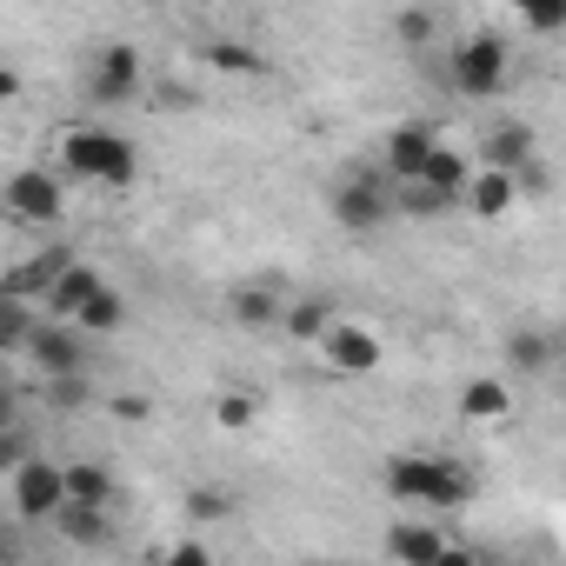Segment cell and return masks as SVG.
I'll list each match as a JSON object with an SVG mask.
<instances>
[{
    "label": "cell",
    "instance_id": "obj_1",
    "mask_svg": "<svg viewBox=\"0 0 566 566\" xmlns=\"http://www.w3.org/2000/svg\"><path fill=\"white\" fill-rule=\"evenodd\" d=\"M67 167L87 174V180L127 187V180L140 174V154H134V140H120V134H107V127H74V134H67Z\"/></svg>",
    "mask_w": 566,
    "mask_h": 566
},
{
    "label": "cell",
    "instance_id": "obj_2",
    "mask_svg": "<svg viewBox=\"0 0 566 566\" xmlns=\"http://www.w3.org/2000/svg\"><path fill=\"white\" fill-rule=\"evenodd\" d=\"M21 354H28L34 374H48V380H74V374H87V334L67 327V321H34V327L21 334Z\"/></svg>",
    "mask_w": 566,
    "mask_h": 566
},
{
    "label": "cell",
    "instance_id": "obj_3",
    "mask_svg": "<svg viewBox=\"0 0 566 566\" xmlns=\"http://www.w3.org/2000/svg\"><path fill=\"white\" fill-rule=\"evenodd\" d=\"M506 67H513L506 41H500V34H473V41H460V54H453V87H460L467 101H493V94L506 87Z\"/></svg>",
    "mask_w": 566,
    "mask_h": 566
},
{
    "label": "cell",
    "instance_id": "obj_4",
    "mask_svg": "<svg viewBox=\"0 0 566 566\" xmlns=\"http://www.w3.org/2000/svg\"><path fill=\"white\" fill-rule=\"evenodd\" d=\"M140 87H147V67H140V54H134L127 41H114V48H101V54H94V74H87V94H94L101 107H120V101H140Z\"/></svg>",
    "mask_w": 566,
    "mask_h": 566
},
{
    "label": "cell",
    "instance_id": "obj_5",
    "mask_svg": "<svg viewBox=\"0 0 566 566\" xmlns=\"http://www.w3.org/2000/svg\"><path fill=\"white\" fill-rule=\"evenodd\" d=\"M334 220L347 227V233H374V227H387L394 220V200H387V187L380 180H340L334 187Z\"/></svg>",
    "mask_w": 566,
    "mask_h": 566
},
{
    "label": "cell",
    "instance_id": "obj_6",
    "mask_svg": "<svg viewBox=\"0 0 566 566\" xmlns=\"http://www.w3.org/2000/svg\"><path fill=\"white\" fill-rule=\"evenodd\" d=\"M61 506H67V486H61V467L34 453V460H28V467L14 473V513H21V520H54Z\"/></svg>",
    "mask_w": 566,
    "mask_h": 566
},
{
    "label": "cell",
    "instance_id": "obj_7",
    "mask_svg": "<svg viewBox=\"0 0 566 566\" xmlns=\"http://www.w3.org/2000/svg\"><path fill=\"white\" fill-rule=\"evenodd\" d=\"M74 266V253L67 247H48V253H34V260H21L8 280H0V294H8V301H21V307H34V301H48V287H54V280Z\"/></svg>",
    "mask_w": 566,
    "mask_h": 566
},
{
    "label": "cell",
    "instance_id": "obj_8",
    "mask_svg": "<svg viewBox=\"0 0 566 566\" xmlns=\"http://www.w3.org/2000/svg\"><path fill=\"white\" fill-rule=\"evenodd\" d=\"M473 167L506 174V180L526 174V167H533V127H526V120H500V127L480 140V160H473Z\"/></svg>",
    "mask_w": 566,
    "mask_h": 566
},
{
    "label": "cell",
    "instance_id": "obj_9",
    "mask_svg": "<svg viewBox=\"0 0 566 566\" xmlns=\"http://www.w3.org/2000/svg\"><path fill=\"white\" fill-rule=\"evenodd\" d=\"M61 180L54 174H41V167H28V174H14L8 180V213L14 220H61Z\"/></svg>",
    "mask_w": 566,
    "mask_h": 566
},
{
    "label": "cell",
    "instance_id": "obj_10",
    "mask_svg": "<svg viewBox=\"0 0 566 566\" xmlns=\"http://www.w3.org/2000/svg\"><path fill=\"white\" fill-rule=\"evenodd\" d=\"M101 287H107V280H101V266L74 260V266L54 280V287H48V301H41V307H48V321H67V327H74V314H81V307H87Z\"/></svg>",
    "mask_w": 566,
    "mask_h": 566
},
{
    "label": "cell",
    "instance_id": "obj_11",
    "mask_svg": "<svg viewBox=\"0 0 566 566\" xmlns=\"http://www.w3.org/2000/svg\"><path fill=\"white\" fill-rule=\"evenodd\" d=\"M327 360H334V374H380V340L354 321H334L327 327Z\"/></svg>",
    "mask_w": 566,
    "mask_h": 566
},
{
    "label": "cell",
    "instance_id": "obj_12",
    "mask_svg": "<svg viewBox=\"0 0 566 566\" xmlns=\"http://www.w3.org/2000/svg\"><path fill=\"white\" fill-rule=\"evenodd\" d=\"M553 334L546 327H513L506 334V367H513V380H546L553 374Z\"/></svg>",
    "mask_w": 566,
    "mask_h": 566
},
{
    "label": "cell",
    "instance_id": "obj_13",
    "mask_svg": "<svg viewBox=\"0 0 566 566\" xmlns=\"http://www.w3.org/2000/svg\"><path fill=\"white\" fill-rule=\"evenodd\" d=\"M513 200H520V187H513L506 174H486V167H473V180H467V193H460V213L500 220V213H513Z\"/></svg>",
    "mask_w": 566,
    "mask_h": 566
},
{
    "label": "cell",
    "instance_id": "obj_14",
    "mask_svg": "<svg viewBox=\"0 0 566 566\" xmlns=\"http://www.w3.org/2000/svg\"><path fill=\"white\" fill-rule=\"evenodd\" d=\"M440 546H447V533H440V526H427V520H400V526L387 533V553H394L400 566H433V559H440Z\"/></svg>",
    "mask_w": 566,
    "mask_h": 566
},
{
    "label": "cell",
    "instance_id": "obj_15",
    "mask_svg": "<svg viewBox=\"0 0 566 566\" xmlns=\"http://www.w3.org/2000/svg\"><path fill=\"white\" fill-rule=\"evenodd\" d=\"M387 200H394V213H407V220H447V213H460V200L440 193V187H427V180H400Z\"/></svg>",
    "mask_w": 566,
    "mask_h": 566
},
{
    "label": "cell",
    "instance_id": "obj_16",
    "mask_svg": "<svg viewBox=\"0 0 566 566\" xmlns=\"http://www.w3.org/2000/svg\"><path fill=\"white\" fill-rule=\"evenodd\" d=\"M61 486H67V506H107V500H114V473H107L101 460L61 467Z\"/></svg>",
    "mask_w": 566,
    "mask_h": 566
},
{
    "label": "cell",
    "instance_id": "obj_17",
    "mask_svg": "<svg viewBox=\"0 0 566 566\" xmlns=\"http://www.w3.org/2000/svg\"><path fill=\"white\" fill-rule=\"evenodd\" d=\"M460 413H467V420H506V413H513V387H506L500 374H480V380H467Z\"/></svg>",
    "mask_w": 566,
    "mask_h": 566
},
{
    "label": "cell",
    "instance_id": "obj_18",
    "mask_svg": "<svg viewBox=\"0 0 566 566\" xmlns=\"http://www.w3.org/2000/svg\"><path fill=\"white\" fill-rule=\"evenodd\" d=\"M413 180H427V187H440V193H453V200H460V193H467V180H473V160H460L453 147H440V140H433V154L420 160V174H413Z\"/></svg>",
    "mask_w": 566,
    "mask_h": 566
},
{
    "label": "cell",
    "instance_id": "obj_19",
    "mask_svg": "<svg viewBox=\"0 0 566 566\" xmlns=\"http://www.w3.org/2000/svg\"><path fill=\"white\" fill-rule=\"evenodd\" d=\"M54 520H61V539H74V546H107L114 539L107 506H61Z\"/></svg>",
    "mask_w": 566,
    "mask_h": 566
},
{
    "label": "cell",
    "instance_id": "obj_20",
    "mask_svg": "<svg viewBox=\"0 0 566 566\" xmlns=\"http://www.w3.org/2000/svg\"><path fill=\"white\" fill-rule=\"evenodd\" d=\"M427 154H433V134H427V127H400V134L387 140V174H394V180H413Z\"/></svg>",
    "mask_w": 566,
    "mask_h": 566
},
{
    "label": "cell",
    "instance_id": "obj_21",
    "mask_svg": "<svg viewBox=\"0 0 566 566\" xmlns=\"http://www.w3.org/2000/svg\"><path fill=\"white\" fill-rule=\"evenodd\" d=\"M74 327H81V334H120V327H127V301H120L114 287H101V294L74 314Z\"/></svg>",
    "mask_w": 566,
    "mask_h": 566
},
{
    "label": "cell",
    "instance_id": "obj_22",
    "mask_svg": "<svg viewBox=\"0 0 566 566\" xmlns=\"http://www.w3.org/2000/svg\"><path fill=\"white\" fill-rule=\"evenodd\" d=\"M233 327H247V334L280 327V301H273L266 287H240V294H233Z\"/></svg>",
    "mask_w": 566,
    "mask_h": 566
},
{
    "label": "cell",
    "instance_id": "obj_23",
    "mask_svg": "<svg viewBox=\"0 0 566 566\" xmlns=\"http://www.w3.org/2000/svg\"><path fill=\"white\" fill-rule=\"evenodd\" d=\"M280 327H287L294 340H327V327H334V307H327V301H301V307H280Z\"/></svg>",
    "mask_w": 566,
    "mask_h": 566
},
{
    "label": "cell",
    "instance_id": "obj_24",
    "mask_svg": "<svg viewBox=\"0 0 566 566\" xmlns=\"http://www.w3.org/2000/svg\"><path fill=\"white\" fill-rule=\"evenodd\" d=\"M467 500H473V473H467V467H433L427 506H467Z\"/></svg>",
    "mask_w": 566,
    "mask_h": 566
},
{
    "label": "cell",
    "instance_id": "obj_25",
    "mask_svg": "<svg viewBox=\"0 0 566 566\" xmlns=\"http://www.w3.org/2000/svg\"><path fill=\"white\" fill-rule=\"evenodd\" d=\"M200 61H213V67H227V74H260L266 61L253 54V48H240V41H213V48H200Z\"/></svg>",
    "mask_w": 566,
    "mask_h": 566
},
{
    "label": "cell",
    "instance_id": "obj_26",
    "mask_svg": "<svg viewBox=\"0 0 566 566\" xmlns=\"http://www.w3.org/2000/svg\"><path fill=\"white\" fill-rule=\"evenodd\" d=\"M387 486H394L400 500H427V486H433V460H400Z\"/></svg>",
    "mask_w": 566,
    "mask_h": 566
},
{
    "label": "cell",
    "instance_id": "obj_27",
    "mask_svg": "<svg viewBox=\"0 0 566 566\" xmlns=\"http://www.w3.org/2000/svg\"><path fill=\"white\" fill-rule=\"evenodd\" d=\"M394 34H400L407 48H427V41L440 34V14H427V8H407V14H394Z\"/></svg>",
    "mask_w": 566,
    "mask_h": 566
},
{
    "label": "cell",
    "instance_id": "obj_28",
    "mask_svg": "<svg viewBox=\"0 0 566 566\" xmlns=\"http://www.w3.org/2000/svg\"><path fill=\"white\" fill-rule=\"evenodd\" d=\"M213 420H220L227 433H247V427L260 420V407H253V394H220V407H213Z\"/></svg>",
    "mask_w": 566,
    "mask_h": 566
},
{
    "label": "cell",
    "instance_id": "obj_29",
    "mask_svg": "<svg viewBox=\"0 0 566 566\" xmlns=\"http://www.w3.org/2000/svg\"><path fill=\"white\" fill-rule=\"evenodd\" d=\"M34 327V307H21V301H8L0 294V347H21V334Z\"/></svg>",
    "mask_w": 566,
    "mask_h": 566
},
{
    "label": "cell",
    "instance_id": "obj_30",
    "mask_svg": "<svg viewBox=\"0 0 566 566\" xmlns=\"http://www.w3.org/2000/svg\"><path fill=\"white\" fill-rule=\"evenodd\" d=\"M28 460H34V440H28V427H14V433H0V473L14 480V473H21Z\"/></svg>",
    "mask_w": 566,
    "mask_h": 566
},
{
    "label": "cell",
    "instance_id": "obj_31",
    "mask_svg": "<svg viewBox=\"0 0 566 566\" xmlns=\"http://www.w3.org/2000/svg\"><path fill=\"white\" fill-rule=\"evenodd\" d=\"M187 513H193V520H220V513H227V493H213V486H193V493H187Z\"/></svg>",
    "mask_w": 566,
    "mask_h": 566
},
{
    "label": "cell",
    "instance_id": "obj_32",
    "mask_svg": "<svg viewBox=\"0 0 566 566\" xmlns=\"http://www.w3.org/2000/svg\"><path fill=\"white\" fill-rule=\"evenodd\" d=\"M167 566H213V559H207V546H200V539H180V546L167 553Z\"/></svg>",
    "mask_w": 566,
    "mask_h": 566
},
{
    "label": "cell",
    "instance_id": "obj_33",
    "mask_svg": "<svg viewBox=\"0 0 566 566\" xmlns=\"http://www.w3.org/2000/svg\"><path fill=\"white\" fill-rule=\"evenodd\" d=\"M14 427H21V394L0 387V433H14Z\"/></svg>",
    "mask_w": 566,
    "mask_h": 566
},
{
    "label": "cell",
    "instance_id": "obj_34",
    "mask_svg": "<svg viewBox=\"0 0 566 566\" xmlns=\"http://www.w3.org/2000/svg\"><path fill=\"white\" fill-rule=\"evenodd\" d=\"M54 400H61V407H81V400H87V380H81V374H74V380H54Z\"/></svg>",
    "mask_w": 566,
    "mask_h": 566
},
{
    "label": "cell",
    "instance_id": "obj_35",
    "mask_svg": "<svg viewBox=\"0 0 566 566\" xmlns=\"http://www.w3.org/2000/svg\"><path fill=\"white\" fill-rule=\"evenodd\" d=\"M433 566H473V553H467V546H440V559H433Z\"/></svg>",
    "mask_w": 566,
    "mask_h": 566
},
{
    "label": "cell",
    "instance_id": "obj_36",
    "mask_svg": "<svg viewBox=\"0 0 566 566\" xmlns=\"http://www.w3.org/2000/svg\"><path fill=\"white\" fill-rule=\"evenodd\" d=\"M0 101H21V74L14 67H0Z\"/></svg>",
    "mask_w": 566,
    "mask_h": 566
}]
</instances>
